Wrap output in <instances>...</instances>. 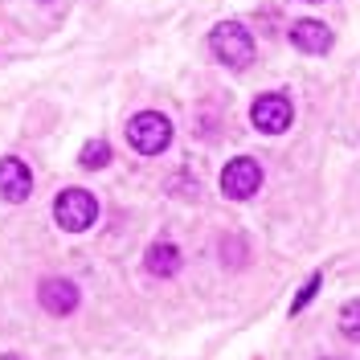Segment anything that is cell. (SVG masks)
<instances>
[{
  "instance_id": "6da1fadb",
  "label": "cell",
  "mask_w": 360,
  "mask_h": 360,
  "mask_svg": "<svg viewBox=\"0 0 360 360\" xmlns=\"http://www.w3.org/2000/svg\"><path fill=\"white\" fill-rule=\"evenodd\" d=\"M209 49L213 58L229 70H246L254 62V37L242 21H221L213 33H209Z\"/></svg>"
},
{
  "instance_id": "7a4b0ae2",
  "label": "cell",
  "mask_w": 360,
  "mask_h": 360,
  "mask_svg": "<svg viewBox=\"0 0 360 360\" xmlns=\"http://www.w3.org/2000/svg\"><path fill=\"white\" fill-rule=\"evenodd\" d=\"M127 143H131L139 156H160V152L172 143V123H168V115L139 111L131 123H127Z\"/></svg>"
},
{
  "instance_id": "3957f363",
  "label": "cell",
  "mask_w": 360,
  "mask_h": 360,
  "mask_svg": "<svg viewBox=\"0 0 360 360\" xmlns=\"http://www.w3.org/2000/svg\"><path fill=\"white\" fill-rule=\"evenodd\" d=\"M53 221L62 225L66 233H86L90 225L98 221V201L90 197L86 188H66L53 201Z\"/></svg>"
},
{
  "instance_id": "277c9868",
  "label": "cell",
  "mask_w": 360,
  "mask_h": 360,
  "mask_svg": "<svg viewBox=\"0 0 360 360\" xmlns=\"http://www.w3.org/2000/svg\"><path fill=\"white\" fill-rule=\"evenodd\" d=\"M291 119H295L291 98H287V94H274V90H270V94H258L254 107H250V123L262 135H283L291 127Z\"/></svg>"
},
{
  "instance_id": "5b68a950",
  "label": "cell",
  "mask_w": 360,
  "mask_h": 360,
  "mask_svg": "<svg viewBox=\"0 0 360 360\" xmlns=\"http://www.w3.org/2000/svg\"><path fill=\"white\" fill-rule=\"evenodd\" d=\"M262 188V164L250 156H238L225 164L221 172V193L229 197V201H250L254 193Z\"/></svg>"
},
{
  "instance_id": "8992f818",
  "label": "cell",
  "mask_w": 360,
  "mask_h": 360,
  "mask_svg": "<svg viewBox=\"0 0 360 360\" xmlns=\"http://www.w3.org/2000/svg\"><path fill=\"white\" fill-rule=\"evenodd\" d=\"M29 193H33V172H29V164L17 156H4L0 160V197L8 205H21L29 201Z\"/></svg>"
},
{
  "instance_id": "52a82bcc",
  "label": "cell",
  "mask_w": 360,
  "mask_h": 360,
  "mask_svg": "<svg viewBox=\"0 0 360 360\" xmlns=\"http://www.w3.org/2000/svg\"><path fill=\"white\" fill-rule=\"evenodd\" d=\"M291 45L299 53H328L332 49V29L315 17H303V21L291 25Z\"/></svg>"
},
{
  "instance_id": "ba28073f",
  "label": "cell",
  "mask_w": 360,
  "mask_h": 360,
  "mask_svg": "<svg viewBox=\"0 0 360 360\" xmlns=\"http://www.w3.org/2000/svg\"><path fill=\"white\" fill-rule=\"evenodd\" d=\"M37 299H41V307L49 315H70L78 307V287H74L70 278H45Z\"/></svg>"
},
{
  "instance_id": "9c48e42d",
  "label": "cell",
  "mask_w": 360,
  "mask_h": 360,
  "mask_svg": "<svg viewBox=\"0 0 360 360\" xmlns=\"http://www.w3.org/2000/svg\"><path fill=\"white\" fill-rule=\"evenodd\" d=\"M143 262H148V270H152L156 278H172L176 266H180V250L172 246V242H156V246H148Z\"/></svg>"
},
{
  "instance_id": "30bf717a",
  "label": "cell",
  "mask_w": 360,
  "mask_h": 360,
  "mask_svg": "<svg viewBox=\"0 0 360 360\" xmlns=\"http://www.w3.org/2000/svg\"><path fill=\"white\" fill-rule=\"evenodd\" d=\"M78 160H82V168H107L111 164V143L107 139H90Z\"/></svg>"
},
{
  "instance_id": "8fae6325",
  "label": "cell",
  "mask_w": 360,
  "mask_h": 360,
  "mask_svg": "<svg viewBox=\"0 0 360 360\" xmlns=\"http://www.w3.org/2000/svg\"><path fill=\"white\" fill-rule=\"evenodd\" d=\"M340 332L352 340V344H360V299L344 303V311H340Z\"/></svg>"
},
{
  "instance_id": "7c38bea8",
  "label": "cell",
  "mask_w": 360,
  "mask_h": 360,
  "mask_svg": "<svg viewBox=\"0 0 360 360\" xmlns=\"http://www.w3.org/2000/svg\"><path fill=\"white\" fill-rule=\"evenodd\" d=\"M319 283H323L319 274H311V278L303 283V291L295 295V303H291V311H295V315H299V311H303V307H307V303H311V299H315V291H319Z\"/></svg>"
},
{
  "instance_id": "4fadbf2b",
  "label": "cell",
  "mask_w": 360,
  "mask_h": 360,
  "mask_svg": "<svg viewBox=\"0 0 360 360\" xmlns=\"http://www.w3.org/2000/svg\"><path fill=\"white\" fill-rule=\"evenodd\" d=\"M0 360H25V356H13V352H8V356H0Z\"/></svg>"
},
{
  "instance_id": "5bb4252c",
  "label": "cell",
  "mask_w": 360,
  "mask_h": 360,
  "mask_svg": "<svg viewBox=\"0 0 360 360\" xmlns=\"http://www.w3.org/2000/svg\"><path fill=\"white\" fill-rule=\"evenodd\" d=\"M328 360H336V356H328Z\"/></svg>"
}]
</instances>
